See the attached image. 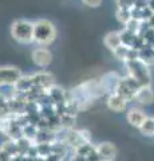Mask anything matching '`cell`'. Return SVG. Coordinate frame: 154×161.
<instances>
[{
	"instance_id": "13",
	"label": "cell",
	"mask_w": 154,
	"mask_h": 161,
	"mask_svg": "<svg viewBox=\"0 0 154 161\" xmlns=\"http://www.w3.org/2000/svg\"><path fill=\"white\" fill-rule=\"evenodd\" d=\"M12 156L9 154L4 148L0 147V161H12Z\"/></svg>"
},
{
	"instance_id": "1",
	"label": "cell",
	"mask_w": 154,
	"mask_h": 161,
	"mask_svg": "<svg viewBox=\"0 0 154 161\" xmlns=\"http://www.w3.org/2000/svg\"><path fill=\"white\" fill-rule=\"evenodd\" d=\"M56 38L55 26L46 19H39L34 22V42L39 44V47L50 46Z\"/></svg>"
},
{
	"instance_id": "3",
	"label": "cell",
	"mask_w": 154,
	"mask_h": 161,
	"mask_svg": "<svg viewBox=\"0 0 154 161\" xmlns=\"http://www.w3.org/2000/svg\"><path fill=\"white\" fill-rule=\"evenodd\" d=\"M11 36L18 43L29 44L34 42V22L29 20H16L11 24Z\"/></svg>"
},
{
	"instance_id": "9",
	"label": "cell",
	"mask_w": 154,
	"mask_h": 161,
	"mask_svg": "<svg viewBox=\"0 0 154 161\" xmlns=\"http://www.w3.org/2000/svg\"><path fill=\"white\" fill-rule=\"evenodd\" d=\"M146 118H147V115L145 114V112L138 108H131V109H129V112H127V122L130 124L133 128L140 129V126L145 122Z\"/></svg>"
},
{
	"instance_id": "2",
	"label": "cell",
	"mask_w": 154,
	"mask_h": 161,
	"mask_svg": "<svg viewBox=\"0 0 154 161\" xmlns=\"http://www.w3.org/2000/svg\"><path fill=\"white\" fill-rule=\"evenodd\" d=\"M126 66L129 70V77L133 78L137 83H140L141 86H150V71L145 62H142L141 59H130L126 62Z\"/></svg>"
},
{
	"instance_id": "11",
	"label": "cell",
	"mask_w": 154,
	"mask_h": 161,
	"mask_svg": "<svg viewBox=\"0 0 154 161\" xmlns=\"http://www.w3.org/2000/svg\"><path fill=\"white\" fill-rule=\"evenodd\" d=\"M103 43H105V46L114 51V50H117L119 46L122 44V38H121V31H113V32H109L105 39H103Z\"/></svg>"
},
{
	"instance_id": "10",
	"label": "cell",
	"mask_w": 154,
	"mask_h": 161,
	"mask_svg": "<svg viewBox=\"0 0 154 161\" xmlns=\"http://www.w3.org/2000/svg\"><path fill=\"white\" fill-rule=\"evenodd\" d=\"M107 106L113 112H123L127 106V101L117 93H111L107 98Z\"/></svg>"
},
{
	"instance_id": "7",
	"label": "cell",
	"mask_w": 154,
	"mask_h": 161,
	"mask_svg": "<svg viewBox=\"0 0 154 161\" xmlns=\"http://www.w3.org/2000/svg\"><path fill=\"white\" fill-rule=\"evenodd\" d=\"M97 153L101 161H111L117 156V148L111 142H101L97 145Z\"/></svg>"
},
{
	"instance_id": "8",
	"label": "cell",
	"mask_w": 154,
	"mask_h": 161,
	"mask_svg": "<svg viewBox=\"0 0 154 161\" xmlns=\"http://www.w3.org/2000/svg\"><path fill=\"white\" fill-rule=\"evenodd\" d=\"M134 101H137L138 103L149 106L154 102V92L150 86H141L134 94Z\"/></svg>"
},
{
	"instance_id": "14",
	"label": "cell",
	"mask_w": 154,
	"mask_h": 161,
	"mask_svg": "<svg viewBox=\"0 0 154 161\" xmlns=\"http://www.w3.org/2000/svg\"><path fill=\"white\" fill-rule=\"evenodd\" d=\"M83 3L86 4V6H88V7L95 8V7H99V6H101L102 0H83Z\"/></svg>"
},
{
	"instance_id": "6",
	"label": "cell",
	"mask_w": 154,
	"mask_h": 161,
	"mask_svg": "<svg viewBox=\"0 0 154 161\" xmlns=\"http://www.w3.org/2000/svg\"><path fill=\"white\" fill-rule=\"evenodd\" d=\"M32 60L39 67H47L52 62V54L46 47H38L32 51Z\"/></svg>"
},
{
	"instance_id": "5",
	"label": "cell",
	"mask_w": 154,
	"mask_h": 161,
	"mask_svg": "<svg viewBox=\"0 0 154 161\" xmlns=\"http://www.w3.org/2000/svg\"><path fill=\"white\" fill-rule=\"evenodd\" d=\"M29 78H31V82H32L34 87L42 89V90H48L50 87H52L54 80H55L52 77V74L46 73V71L32 74V75H29Z\"/></svg>"
},
{
	"instance_id": "4",
	"label": "cell",
	"mask_w": 154,
	"mask_h": 161,
	"mask_svg": "<svg viewBox=\"0 0 154 161\" xmlns=\"http://www.w3.org/2000/svg\"><path fill=\"white\" fill-rule=\"evenodd\" d=\"M23 77L22 71L12 66H0V87L15 86L16 82Z\"/></svg>"
},
{
	"instance_id": "12",
	"label": "cell",
	"mask_w": 154,
	"mask_h": 161,
	"mask_svg": "<svg viewBox=\"0 0 154 161\" xmlns=\"http://www.w3.org/2000/svg\"><path fill=\"white\" fill-rule=\"evenodd\" d=\"M140 132L147 137L154 136V117H147L145 119V122L140 126Z\"/></svg>"
}]
</instances>
